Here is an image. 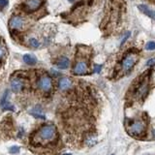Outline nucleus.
I'll list each match as a JSON object with an SVG mask.
<instances>
[{"mask_svg": "<svg viewBox=\"0 0 155 155\" xmlns=\"http://www.w3.org/2000/svg\"><path fill=\"white\" fill-rule=\"evenodd\" d=\"M57 131L56 128L52 124H48L41 127L33 137V142L37 145H48V143L53 142L56 138Z\"/></svg>", "mask_w": 155, "mask_h": 155, "instance_id": "1", "label": "nucleus"}, {"mask_svg": "<svg viewBox=\"0 0 155 155\" xmlns=\"http://www.w3.org/2000/svg\"><path fill=\"white\" fill-rule=\"evenodd\" d=\"M145 128H146V124L142 118L130 119L127 124L128 133L134 136V137H140V136L143 135V133L145 132Z\"/></svg>", "mask_w": 155, "mask_h": 155, "instance_id": "2", "label": "nucleus"}, {"mask_svg": "<svg viewBox=\"0 0 155 155\" xmlns=\"http://www.w3.org/2000/svg\"><path fill=\"white\" fill-rule=\"evenodd\" d=\"M147 91H148V77L143 74L142 77L138 80V81L134 85L132 94H133L135 99H141L146 95Z\"/></svg>", "mask_w": 155, "mask_h": 155, "instance_id": "3", "label": "nucleus"}, {"mask_svg": "<svg viewBox=\"0 0 155 155\" xmlns=\"http://www.w3.org/2000/svg\"><path fill=\"white\" fill-rule=\"evenodd\" d=\"M138 62V56L135 52H130L128 53L127 55L123 58L122 60V66H121V72L124 74H128L133 67L135 64Z\"/></svg>", "mask_w": 155, "mask_h": 155, "instance_id": "4", "label": "nucleus"}, {"mask_svg": "<svg viewBox=\"0 0 155 155\" xmlns=\"http://www.w3.org/2000/svg\"><path fill=\"white\" fill-rule=\"evenodd\" d=\"M88 72V64L85 60H79L74 66L73 73L77 76L85 75Z\"/></svg>", "mask_w": 155, "mask_h": 155, "instance_id": "5", "label": "nucleus"}, {"mask_svg": "<svg viewBox=\"0 0 155 155\" xmlns=\"http://www.w3.org/2000/svg\"><path fill=\"white\" fill-rule=\"evenodd\" d=\"M38 86L43 91H46V92L49 91L50 89H52V79H50V78L48 77V76L42 77L38 81Z\"/></svg>", "mask_w": 155, "mask_h": 155, "instance_id": "6", "label": "nucleus"}, {"mask_svg": "<svg viewBox=\"0 0 155 155\" xmlns=\"http://www.w3.org/2000/svg\"><path fill=\"white\" fill-rule=\"evenodd\" d=\"M23 25H24V19L19 16H15L10 19L9 26L12 29H21Z\"/></svg>", "mask_w": 155, "mask_h": 155, "instance_id": "7", "label": "nucleus"}, {"mask_svg": "<svg viewBox=\"0 0 155 155\" xmlns=\"http://www.w3.org/2000/svg\"><path fill=\"white\" fill-rule=\"evenodd\" d=\"M9 90H5V92H4V94L2 96L1 98V103H0V105H1V108H3L4 111H15V108L13 105H11L10 102L8 101V99H9Z\"/></svg>", "mask_w": 155, "mask_h": 155, "instance_id": "8", "label": "nucleus"}, {"mask_svg": "<svg viewBox=\"0 0 155 155\" xmlns=\"http://www.w3.org/2000/svg\"><path fill=\"white\" fill-rule=\"evenodd\" d=\"M11 88L14 92H19L23 88V83L21 80L18 79V78H14L11 80Z\"/></svg>", "mask_w": 155, "mask_h": 155, "instance_id": "9", "label": "nucleus"}, {"mask_svg": "<svg viewBox=\"0 0 155 155\" xmlns=\"http://www.w3.org/2000/svg\"><path fill=\"white\" fill-rule=\"evenodd\" d=\"M41 4H42L41 0H28V1L25 3V7L27 11L34 12L41 6Z\"/></svg>", "mask_w": 155, "mask_h": 155, "instance_id": "10", "label": "nucleus"}, {"mask_svg": "<svg viewBox=\"0 0 155 155\" xmlns=\"http://www.w3.org/2000/svg\"><path fill=\"white\" fill-rule=\"evenodd\" d=\"M56 65H57V67L59 68V69H62V70L67 69V68L69 67V65H70V60H69V58L66 57V56L60 57L59 59L57 60Z\"/></svg>", "mask_w": 155, "mask_h": 155, "instance_id": "11", "label": "nucleus"}, {"mask_svg": "<svg viewBox=\"0 0 155 155\" xmlns=\"http://www.w3.org/2000/svg\"><path fill=\"white\" fill-rule=\"evenodd\" d=\"M72 86V81L68 78H62L59 80V88L62 90H66Z\"/></svg>", "mask_w": 155, "mask_h": 155, "instance_id": "12", "label": "nucleus"}, {"mask_svg": "<svg viewBox=\"0 0 155 155\" xmlns=\"http://www.w3.org/2000/svg\"><path fill=\"white\" fill-rule=\"evenodd\" d=\"M23 61H24L27 65L32 66V65L36 64L37 59H36V57L31 55V54H24V55H23Z\"/></svg>", "mask_w": 155, "mask_h": 155, "instance_id": "13", "label": "nucleus"}, {"mask_svg": "<svg viewBox=\"0 0 155 155\" xmlns=\"http://www.w3.org/2000/svg\"><path fill=\"white\" fill-rule=\"evenodd\" d=\"M139 10L142 12V13H143L145 15L148 16L149 18H153V13L149 10V8L147 7L146 5H139Z\"/></svg>", "mask_w": 155, "mask_h": 155, "instance_id": "14", "label": "nucleus"}, {"mask_svg": "<svg viewBox=\"0 0 155 155\" xmlns=\"http://www.w3.org/2000/svg\"><path fill=\"white\" fill-rule=\"evenodd\" d=\"M30 114H32L34 117H36V118H42V119H45L46 118L44 114H42L41 111L38 110V108H34L33 111H30Z\"/></svg>", "mask_w": 155, "mask_h": 155, "instance_id": "15", "label": "nucleus"}, {"mask_svg": "<svg viewBox=\"0 0 155 155\" xmlns=\"http://www.w3.org/2000/svg\"><path fill=\"white\" fill-rule=\"evenodd\" d=\"M28 43H29V45L32 46V48H39L40 46V42H39V40L37 38H35V37H31L29 40H28Z\"/></svg>", "mask_w": 155, "mask_h": 155, "instance_id": "16", "label": "nucleus"}, {"mask_svg": "<svg viewBox=\"0 0 155 155\" xmlns=\"http://www.w3.org/2000/svg\"><path fill=\"white\" fill-rule=\"evenodd\" d=\"M147 50H154L155 49V42H148L145 46Z\"/></svg>", "mask_w": 155, "mask_h": 155, "instance_id": "17", "label": "nucleus"}, {"mask_svg": "<svg viewBox=\"0 0 155 155\" xmlns=\"http://www.w3.org/2000/svg\"><path fill=\"white\" fill-rule=\"evenodd\" d=\"M9 151H10V153H11V154L18 153V151H19V146H12V147H10Z\"/></svg>", "mask_w": 155, "mask_h": 155, "instance_id": "18", "label": "nucleus"}, {"mask_svg": "<svg viewBox=\"0 0 155 155\" xmlns=\"http://www.w3.org/2000/svg\"><path fill=\"white\" fill-rule=\"evenodd\" d=\"M8 4H9L8 0H0V8H5Z\"/></svg>", "mask_w": 155, "mask_h": 155, "instance_id": "19", "label": "nucleus"}, {"mask_svg": "<svg viewBox=\"0 0 155 155\" xmlns=\"http://www.w3.org/2000/svg\"><path fill=\"white\" fill-rule=\"evenodd\" d=\"M129 37H130V32H127V33L125 34V36H124V37H123V39L121 40V43H120V44H121V46L124 44V43L126 42V40H127V39L129 38Z\"/></svg>", "mask_w": 155, "mask_h": 155, "instance_id": "20", "label": "nucleus"}, {"mask_svg": "<svg viewBox=\"0 0 155 155\" xmlns=\"http://www.w3.org/2000/svg\"><path fill=\"white\" fill-rule=\"evenodd\" d=\"M101 69H102V66H101V65H96L95 68H94V71H95L96 73H100Z\"/></svg>", "mask_w": 155, "mask_h": 155, "instance_id": "21", "label": "nucleus"}, {"mask_svg": "<svg viewBox=\"0 0 155 155\" xmlns=\"http://www.w3.org/2000/svg\"><path fill=\"white\" fill-rule=\"evenodd\" d=\"M4 53H5V49H4L2 46H0V58H1L4 55Z\"/></svg>", "mask_w": 155, "mask_h": 155, "instance_id": "22", "label": "nucleus"}, {"mask_svg": "<svg viewBox=\"0 0 155 155\" xmlns=\"http://www.w3.org/2000/svg\"><path fill=\"white\" fill-rule=\"evenodd\" d=\"M154 63H155V58H152V59H150L148 62H147V65H148V66L149 65H153Z\"/></svg>", "mask_w": 155, "mask_h": 155, "instance_id": "23", "label": "nucleus"}, {"mask_svg": "<svg viewBox=\"0 0 155 155\" xmlns=\"http://www.w3.org/2000/svg\"><path fill=\"white\" fill-rule=\"evenodd\" d=\"M63 155H72V154H70V153H65V154H63Z\"/></svg>", "mask_w": 155, "mask_h": 155, "instance_id": "24", "label": "nucleus"}, {"mask_svg": "<svg viewBox=\"0 0 155 155\" xmlns=\"http://www.w3.org/2000/svg\"><path fill=\"white\" fill-rule=\"evenodd\" d=\"M153 18H155V12L153 13Z\"/></svg>", "mask_w": 155, "mask_h": 155, "instance_id": "25", "label": "nucleus"}, {"mask_svg": "<svg viewBox=\"0 0 155 155\" xmlns=\"http://www.w3.org/2000/svg\"><path fill=\"white\" fill-rule=\"evenodd\" d=\"M153 136H154V137H155V130L153 131Z\"/></svg>", "mask_w": 155, "mask_h": 155, "instance_id": "26", "label": "nucleus"}, {"mask_svg": "<svg viewBox=\"0 0 155 155\" xmlns=\"http://www.w3.org/2000/svg\"><path fill=\"white\" fill-rule=\"evenodd\" d=\"M111 155H114V154H111Z\"/></svg>", "mask_w": 155, "mask_h": 155, "instance_id": "27", "label": "nucleus"}]
</instances>
